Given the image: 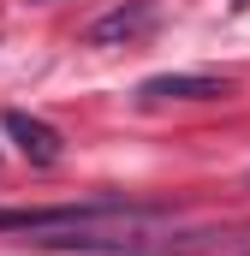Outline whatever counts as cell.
Masks as SVG:
<instances>
[{"label": "cell", "instance_id": "cell-1", "mask_svg": "<svg viewBox=\"0 0 250 256\" xmlns=\"http://www.w3.org/2000/svg\"><path fill=\"white\" fill-rule=\"evenodd\" d=\"M226 96V78H208V72H161L143 84V102H220Z\"/></svg>", "mask_w": 250, "mask_h": 256}, {"label": "cell", "instance_id": "cell-2", "mask_svg": "<svg viewBox=\"0 0 250 256\" xmlns=\"http://www.w3.org/2000/svg\"><path fill=\"white\" fill-rule=\"evenodd\" d=\"M0 131L24 149V161H36V167H54V161H60V131L48 126V120H36V114H18V108H12V114L0 120Z\"/></svg>", "mask_w": 250, "mask_h": 256}, {"label": "cell", "instance_id": "cell-4", "mask_svg": "<svg viewBox=\"0 0 250 256\" xmlns=\"http://www.w3.org/2000/svg\"><path fill=\"white\" fill-rule=\"evenodd\" d=\"M232 6H238V12H244V6H250V0H232Z\"/></svg>", "mask_w": 250, "mask_h": 256}, {"label": "cell", "instance_id": "cell-3", "mask_svg": "<svg viewBox=\"0 0 250 256\" xmlns=\"http://www.w3.org/2000/svg\"><path fill=\"white\" fill-rule=\"evenodd\" d=\"M149 24H155V12H149V6H114L108 18H96V24H90V42H96V48H114V42L143 36Z\"/></svg>", "mask_w": 250, "mask_h": 256}]
</instances>
